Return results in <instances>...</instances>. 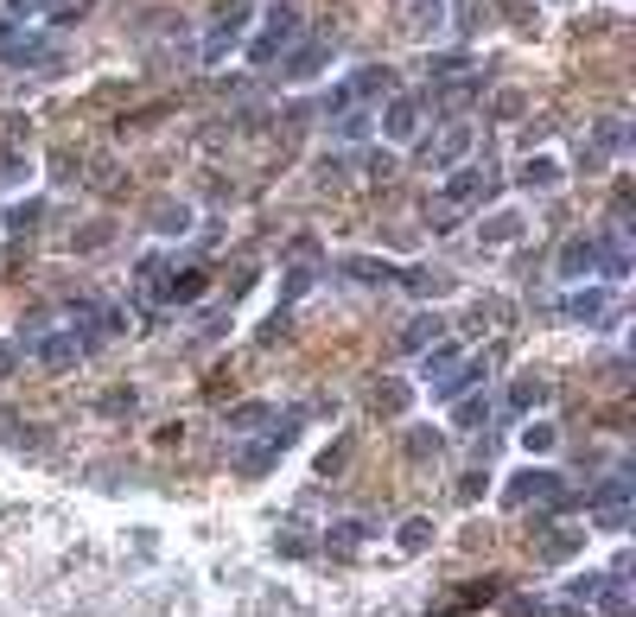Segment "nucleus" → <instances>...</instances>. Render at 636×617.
<instances>
[{
    "label": "nucleus",
    "mask_w": 636,
    "mask_h": 617,
    "mask_svg": "<svg viewBox=\"0 0 636 617\" xmlns=\"http://www.w3.org/2000/svg\"><path fill=\"white\" fill-rule=\"evenodd\" d=\"M25 344H32V363H39V369H51V376H64V369H76V363L90 357V344H83L71 325H64V332H32Z\"/></svg>",
    "instance_id": "obj_8"
},
{
    "label": "nucleus",
    "mask_w": 636,
    "mask_h": 617,
    "mask_svg": "<svg viewBox=\"0 0 636 617\" xmlns=\"http://www.w3.org/2000/svg\"><path fill=\"white\" fill-rule=\"evenodd\" d=\"M274 414H280V408H268V401H236V408L223 414V427H229V433H261Z\"/></svg>",
    "instance_id": "obj_24"
},
{
    "label": "nucleus",
    "mask_w": 636,
    "mask_h": 617,
    "mask_svg": "<svg viewBox=\"0 0 636 617\" xmlns=\"http://www.w3.org/2000/svg\"><path fill=\"white\" fill-rule=\"evenodd\" d=\"M39 217H45V205H39V198H25V205H13V210H7V230H32Z\"/></svg>",
    "instance_id": "obj_42"
},
{
    "label": "nucleus",
    "mask_w": 636,
    "mask_h": 617,
    "mask_svg": "<svg viewBox=\"0 0 636 617\" xmlns=\"http://www.w3.org/2000/svg\"><path fill=\"white\" fill-rule=\"evenodd\" d=\"M458 496H465V503H478V496H483V471H471V478H458Z\"/></svg>",
    "instance_id": "obj_46"
},
{
    "label": "nucleus",
    "mask_w": 636,
    "mask_h": 617,
    "mask_svg": "<svg viewBox=\"0 0 636 617\" xmlns=\"http://www.w3.org/2000/svg\"><path fill=\"white\" fill-rule=\"evenodd\" d=\"M395 281H407L420 300H439V293H452V274L446 268H407V274H395Z\"/></svg>",
    "instance_id": "obj_28"
},
{
    "label": "nucleus",
    "mask_w": 636,
    "mask_h": 617,
    "mask_svg": "<svg viewBox=\"0 0 636 617\" xmlns=\"http://www.w3.org/2000/svg\"><path fill=\"white\" fill-rule=\"evenodd\" d=\"M471 96H478V77H452V83H439V90H432V108H439V115H458Z\"/></svg>",
    "instance_id": "obj_29"
},
{
    "label": "nucleus",
    "mask_w": 636,
    "mask_h": 617,
    "mask_svg": "<svg viewBox=\"0 0 636 617\" xmlns=\"http://www.w3.org/2000/svg\"><path fill=\"white\" fill-rule=\"evenodd\" d=\"M522 446H529V452H554L560 427H554V420H529V427H522Z\"/></svg>",
    "instance_id": "obj_40"
},
{
    "label": "nucleus",
    "mask_w": 636,
    "mask_h": 617,
    "mask_svg": "<svg viewBox=\"0 0 636 617\" xmlns=\"http://www.w3.org/2000/svg\"><path fill=\"white\" fill-rule=\"evenodd\" d=\"M515 236H522V217H515V210H503V217H490V223L478 230V242H515Z\"/></svg>",
    "instance_id": "obj_39"
},
{
    "label": "nucleus",
    "mask_w": 636,
    "mask_h": 617,
    "mask_svg": "<svg viewBox=\"0 0 636 617\" xmlns=\"http://www.w3.org/2000/svg\"><path fill=\"white\" fill-rule=\"evenodd\" d=\"M439 337H446V318H439V312H420V318H407L402 325V351L407 357H420V351L439 344Z\"/></svg>",
    "instance_id": "obj_21"
},
{
    "label": "nucleus",
    "mask_w": 636,
    "mask_h": 617,
    "mask_svg": "<svg viewBox=\"0 0 636 617\" xmlns=\"http://www.w3.org/2000/svg\"><path fill=\"white\" fill-rule=\"evenodd\" d=\"M452 420L465 427V433H478L483 420H490V395H458V401H452Z\"/></svg>",
    "instance_id": "obj_34"
},
{
    "label": "nucleus",
    "mask_w": 636,
    "mask_h": 617,
    "mask_svg": "<svg viewBox=\"0 0 636 617\" xmlns=\"http://www.w3.org/2000/svg\"><path fill=\"white\" fill-rule=\"evenodd\" d=\"M471 140H478V134L465 128V122H446V128L427 140V166H432V172H452L458 159L471 154Z\"/></svg>",
    "instance_id": "obj_16"
},
{
    "label": "nucleus",
    "mask_w": 636,
    "mask_h": 617,
    "mask_svg": "<svg viewBox=\"0 0 636 617\" xmlns=\"http://www.w3.org/2000/svg\"><path fill=\"white\" fill-rule=\"evenodd\" d=\"M312 281H319V242L312 236H300L293 242V261H286V281H280V312H293L312 293Z\"/></svg>",
    "instance_id": "obj_12"
},
{
    "label": "nucleus",
    "mask_w": 636,
    "mask_h": 617,
    "mask_svg": "<svg viewBox=\"0 0 636 617\" xmlns=\"http://www.w3.org/2000/svg\"><path fill=\"white\" fill-rule=\"evenodd\" d=\"M356 452V439L344 433V439H331L325 452H319V478H337V471H344V459H351Z\"/></svg>",
    "instance_id": "obj_38"
},
{
    "label": "nucleus",
    "mask_w": 636,
    "mask_h": 617,
    "mask_svg": "<svg viewBox=\"0 0 636 617\" xmlns=\"http://www.w3.org/2000/svg\"><path fill=\"white\" fill-rule=\"evenodd\" d=\"M560 318H573V325H617V306H611L605 286H573L560 300Z\"/></svg>",
    "instance_id": "obj_14"
},
{
    "label": "nucleus",
    "mask_w": 636,
    "mask_h": 617,
    "mask_svg": "<svg viewBox=\"0 0 636 617\" xmlns=\"http://www.w3.org/2000/svg\"><path fill=\"white\" fill-rule=\"evenodd\" d=\"M153 230H159V236H185V230H191V210H185V205H153Z\"/></svg>",
    "instance_id": "obj_37"
},
{
    "label": "nucleus",
    "mask_w": 636,
    "mask_h": 617,
    "mask_svg": "<svg viewBox=\"0 0 636 617\" xmlns=\"http://www.w3.org/2000/svg\"><path fill=\"white\" fill-rule=\"evenodd\" d=\"M420 96H402V90H395V96H388V103L376 108V128H382V140H388V147H407V140H414V134H420Z\"/></svg>",
    "instance_id": "obj_13"
},
{
    "label": "nucleus",
    "mask_w": 636,
    "mask_h": 617,
    "mask_svg": "<svg viewBox=\"0 0 636 617\" xmlns=\"http://www.w3.org/2000/svg\"><path fill=\"white\" fill-rule=\"evenodd\" d=\"M554 401V383L548 376H515L509 383V414H534V408H548Z\"/></svg>",
    "instance_id": "obj_20"
},
{
    "label": "nucleus",
    "mask_w": 636,
    "mask_h": 617,
    "mask_svg": "<svg viewBox=\"0 0 636 617\" xmlns=\"http://www.w3.org/2000/svg\"><path fill=\"white\" fill-rule=\"evenodd\" d=\"M630 268H636L630 236H624V230H598V274L617 286V281H630Z\"/></svg>",
    "instance_id": "obj_17"
},
{
    "label": "nucleus",
    "mask_w": 636,
    "mask_h": 617,
    "mask_svg": "<svg viewBox=\"0 0 636 617\" xmlns=\"http://www.w3.org/2000/svg\"><path fill=\"white\" fill-rule=\"evenodd\" d=\"M376 128V108H337V115H331V134H337V140H363V134Z\"/></svg>",
    "instance_id": "obj_26"
},
{
    "label": "nucleus",
    "mask_w": 636,
    "mask_h": 617,
    "mask_svg": "<svg viewBox=\"0 0 636 617\" xmlns=\"http://www.w3.org/2000/svg\"><path fill=\"white\" fill-rule=\"evenodd\" d=\"M395 547H402V554H427V547H432V522H427V515H407L402 529H395Z\"/></svg>",
    "instance_id": "obj_30"
},
{
    "label": "nucleus",
    "mask_w": 636,
    "mask_h": 617,
    "mask_svg": "<svg viewBox=\"0 0 636 617\" xmlns=\"http://www.w3.org/2000/svg\"><path fill=\"white\" fill-rule=\"evenodd\" d=\"M356 617H369V611H356Z\"/></svg>",
    "instance_id": "obj_49"
},
{
    "label": "nucleus",
    "mask_w": 636,
    "mask_h": 617,
    "mask_svg": "<svg viewBox=\"0 0 636 617\" xmlns=\"http://www.w3.org/2000/svg\"><path fill=\"white\" fill-rule=\"evenodd\" d=\"M300 32H305L300 7H293V0H280V7H268V13H261V27H249L242 57H249V64H280V57L300 45Z\"/></svg>",
    "instance_id": "obj_1"
},
{
    "label": "nucleus",
    "mask_w": 636,
    "mask_h": 617,
    "mask_svg": "<svg viewBox=\"0 0 636 617\" xmlns=\"http://www.w3.org/2000/svg\"><path fill=\"white\" fill-rule=\"evenodd\" d=\"M369 408H376V414H402V408H407V383L382 376V383L369 388Z\"/></svg>",
    "instance_id": "obj_36"
},
{
    "label": "nucleus",
    "mask_w": 636,
    "mask_h": 617,
    "mask_svg": "<svg viewBox=\"0 0 636 617\" xmlns=\"http://www.w3.org/2000/svg\"><path fill=\"white\" fill-rule=\"evenodd\" d=\"M624 140H630L624 115H598V122H592V134H585V147H580V172H605L611 159L624 154Z\"/></svg>",
    "instance_id": "obj_9"
},
{
    "label": "nucleus",
    "mask_w": 636,
    "mask_h": 617,
    "mask_svg": "<svg viewBox=\"0 0 636 617\" xmlns=\"http://www.w3.org/2000/svg\"><path fill=\"white\" fill-rule=\"evenodd\" d=\"M427 77H432V83L471 77V52H439V57H427Z\"/></svg>",
    "instance_id": "obj_35"
},
{
    "label": "nucleus",
    "mask_w": 636,
    "mask_h": 617,
    "mask_svg": "<svg viewBox=\"0 0 636 617\" xmlns=\"http://www.w3.org/2000/svg\"><path fill=\"white\" fill-rule=\"evenodd\" d=\"M140 300H166V261H140Z\"/></svg>",
    "instance_id": "obj_41"
},
{
    "label": "nucleus",
    "mask_w": 636,
    "mask_h": 617,
    "mask_svg": "<svg viewBox=\"0 0 636 617\" xmlns=\"http://www.w3.org/2000/svg\"><path fill=\"white\" fill-rule=\"evenodd\" d=\"M337 274L356 281V286H388V281H395V268L376 261V255H344V261H337Z\"/></svg>",
    "instance_id": "obj_22"
},
{
    "label": "nucleus",
    "mask_w": 636,
    "mask_h": 617,
    "mask_svg": "<svg viewBox=\"0 0 636 617\" xmlns=\"http://www.w3.org/2000/svg\"><path fill=\"white\" fill-rule=\"evenodd\" d=\"M630 496H636V471L630 464H617L605 484L592 490V515H598L605 529H624V522H630Z\"/></svg>",
    "instance_id": "obj_10"
},
{
    "label": "nucleus",
    "mask_w": 636,
    "mask_h": 617,
    "mask_svg": "<svg viewBox=\"0 0 636 617\" xmlns=\"http://www.w3.org/2000/svg\"><path fill=\"white\" fill-rule=\"evenodd\" d=\"M102 414H134V388H108V395H102Z\"/></svg>",
    "instance_id": "obj_43"
},
{
    "label": "nucleus",
    "mask_w": 636,
    "mask_h": 617,
    "mask_svg": "<svg viewBox=\"0 0 636 617\" xmlns=\"http://www.w3.org/2000/svg\"><path fill=\"white\" fill-rule=\"evenodd\" d=\"M483 376H490V363H483V357H458L452 369H446V376L432 383V395H439V401H458V395H471V388H478Z\"/></svg>",
    "instance_id": "obj_19"
},
{
    "label": "nucleus",
    "mask_w": 636,
    "mask_h": 617,
    "mask_svg": "<svg viewBox=\"0 0 636 617\" xmlns=\"http://www.w3.org/2000/svg\"><path fill=\"white\" fill-rule=\"evenodd\" d=\"M465 357V351H458L452 337H439V344H427V351H420V383H439V376H446V369H452V363Z\"/></svg>",
    "instance_id": "obj_25"
},
{
    "label": "nucleus",
    "mask_w": 636,
    "mask_h": 617,
    "mask_svg": "<svg viewBox=\"0 0 636 617\" xmlns=\"http://www.w3.org/2000/svg\"><path fill=\"white\" fill-rule=\"evenodd\" d=\"M108 242V223H90V230H76V249H102Z\"/></svg>",
    "instance_id": "obj_45"
},
{
    "label": "nucleus",
    "mask_w": 636,
    "mask_h": 617,
    "mask_svg": "<svg viewBox=\"0 0 636 617\" xmlns=\"http://www.w3.org/2000/svg\"><path fill=\"white\" fill-rule=\"evenodd\" d=\"M51 57H58V39H51V32H32V27L0 32V64H7V71H45Z\"/></svg>",
    "instance_id": "obj_6"
},
{
    "label": "nucleus",
    "mask_w": 636,
    "mask_h": 617,
    "mask_svg": "<svg viewBox=\"0 0 636 617\" xmlns=\"http://www.w3.org/2000/svg\"><path fill=\"white\" fill-rule=\"evenodd\" d=\"M331 64V39H300L293 52L280 57V83H312Z\"/></svg>",
    "instance_id": "obj_15"
},
{
    "label": "nucleus",
    "mask_w": 636,
    "mask_h": 617,
    "mask_svg": "<svg viewBox=\"0 0 636 617\" xmlns=\"http://www.w3.org/2000/svg\"><path fill=\"white\" fill-rule=\"evenodd\" d=\"M560 281H592L598 274V230H585V236H573L566 249H560Z\"/></svg>",
    "instance_id": "obj_18"
},
{
    "label": "nucleus",
    "mask_w": 636,
    "mask_h": 617,
    "mask_svg": "<svg viewBox=\"0 0 636 617\" xmlns=\"http://www.w3.org/2000/svg\"><path fill=\"white\" fill-rule=\"evenodd\" d=\"M522 185H529V191H560V185H566V166H560L554 154H534V159H522Z\"/></svg>",
    "instance_id": "obj_23"
},
{
    "label": "nucleus",
    "mask_w": 636,
    "mask_h": 617,
    "mask_svg": "<svg viewBox=\"0 0 636 617\" xmlns=\"http://www.w3.org/2000/svg\"><path fill=\"white\" fill-rule=\"evenodd\" d=\"M446 452V439L432 433V427H414V433L402 439V459H414V464H427V459H439Z\"/></svg>",
    "instance_id": "obj_31"
},
{
    "label": "nucleus",
    "mask_w": 636,
    "mask_h": 617,
    "mask_svg": "<svg viewBox=\"0 0 636 617\" xmlns=\"http://www.w3.org/2000/svg\"><path fill=\"white\" fill-rule=\"evenodd\" d=\"M0 32H7V20H0Z\"/></svg>",
    "instance_id": "obj_48"
},
{
    "label": "nucleus",
    "mask_w": 636,
    "mask_h": 617,
    "mask_svg": "<svg viewBox=\"0 0 636 617\" xmlns=\"http://www.w3.org/2000/svg\"><path fill=\"white\" fill-rule=\"evenodd\" d=\"M204 286H210V281H204V268H185V274H173V281H166V306H191Z\"/></svg>",
    "instance_id": "obj_33"
},
{
    "label": "nucleus",
    "mask_w": 636,
    "mask_h": 617,
    "mask_svg": "<svg viewBox=\"0 0 636 617\" xmlns=\"http://www.w3.org/2000/svg\"><path fill=\"white\" fill-rule=\"evenodd\" d=\"M580 547H585V529H554V535H548V541H541V561H573V554H580Z\"/></svg>",
    "instance_id": "obj_32"
},
{
    "label": "nucleus",
    "mask_w": 636,
    "mask_h": 617,
    "mask_svg": "<svg viewBox=\"0 0 636 617\" xmlns=\"http://www.w3.org/2000/svg\"><path fill=\"white\" fill-rule=\"evenodd\" d=\"M300 427H305V408H286L280 420H268V427H261V439L236 452V471H242V478H261V471H274V459L286 452V446H293V439H300Z\"/></svg>",
    "instance_id": "obj_3"
},
{
    "label": "nucleus",
    "mask_w": 636,
    "mask_h": 617,
    "mask_svg": "<svg viewBox=\"0 0 636 617\" xmlns=\"http://www.w3.org/2000/svg\"><path fill=\"white\" fill-rule=\"evenodd\" d=\"M580 605H548V598H529V592H515L503 598V617H573Z\"/></svg>",
    "instance_id": "obj_27"
},
{
    "label": "nucleus",
    "mask_w": 636,
    "mask_h": 617,
    "mask_svg": "<svg viewBox=\"0 0 636 617\" xmlns=\"http://www.w3.org/2000/svg\"><path fill=\"white\" fill-rule=\"evenodd\" d=\"M249 27H254V7H249V0H223V7L210 13L204 39H198V57H204V64H223L229 52H242Z\"/></svg>",
    "instance_id": "obj_2"
},
{
    "label": "nucleus",
    "mask_w": 636,
    "mask_h": 617,
    "mask_svg": "<svg viewBox=\"0 0 636 617\" xmlns=\"http://www.w3.org/2000/svg\"><path fill=\"white\" fill-rule=\"evenodd\" d=\"M0 376H13V344H0Z\"/></svg>",
    "instance_id": "obj_47"
},
{
    "label": "nucleus",
    "mask_w": 636,
    "mask_h": 617,
    "mask_svg": "<svg viewBox=\"0 0 636 617\" xmlns=\"http://www.w3.org/2000/svg\"><path fill=\"white\" fill-rule=\"evenodd\" d=\"M509 510H541V515H560L566 510V484H560V471H522L515 484H509Z\"/></svg>",
    "instance_id": "obj_5"
},
{
    "label": "nucleus",
    "mask_w": 636,
    "mask_h": 617,
    "mask_svg": "<svg viewBox=\"0 0 636 617\" xmlns=\"http://www.w3.org/2000/svg\"><path fill=\"white\" fill-rule=\"evenodd\" d=\"M305 547H312V541H305L300 529H286V535H280V554H286V561H300Z\"/></svg>",
    "instance_id": "obj_44"
},
{
    "label": "nucleus",
    "mask_w": 636,
    "mask_h": 617,
    "mask_svg": "<svg viewBox=\"0 0 636 617\" xmlns=\"http://www.w3.org/2000/svg\"><path fill=\"white\" fill-rule=\"evenodd\" d=\"M483 191H490V172H483V166H452L446 185H439V205H432V230H452V217L465 205H478Z\"/></svg>",
    "instance_id": "obj_4"
},
{
    "label": "nucleus",
    "mask_w": 636,
    "mask_h": 617,
    "mask_svg": "<svg viewBox=\"0 0 636 617\" xmlns=\"http://www.w3.org/2000/svg\"><path fill=\"white\" fill-rule=\"evenodd\" d=\"M376 535H382L376 515H344V522H331V529H325V541H319V547H325L331 561L344 566V561H356V554H363Z\"/></svg>",
    "instance_id": "obj_11"
},
{
    "label": "nucleus",
    "mask_w": 636,
    "mask_h": 617,
    "mask_svg": "<svg viewBox=\"0 0 636 617\" xmlns=\"http://www.w3.org/2000/svg\"><path fill=\"white\" fill-rule=\"evenodd\" d=\"M71 332L90 344V351H102V344H115V337L127 332V312L102 306V300H76L71 306Z\"/></svg>",
    "instance_id": "obj_7"
}]
</instances>
